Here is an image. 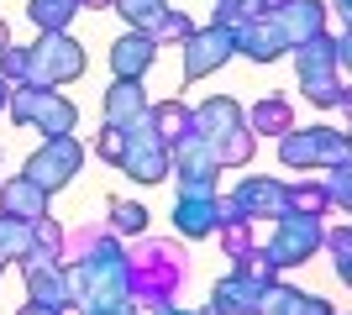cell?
Listing matches in <instances>:
<instances>
[{
    "label": "cell",
    "instance_id": "23",
    "mask_svg": "<svg viewBox=\"0 0 352 315\" xmlns=\"http://www.w3.org/2000/svg\"><path fill=\"white\" fill-rule=\"evenodd\" d=\"M74 11H79V0H32L27 16L37 21V32H69Z\"/></svg>",
    "mask_w": 352,
    "mask_h": 315
},
{
    "label": "cell",
    "instance_id": "12",
    "mask_svg": "<svg viewBox=\"0 0 352 315\" xmlns=\"http://www.w3.org/2000/svg\"><path fill=\"white\" fill-rule=\"evenodd\" d=\"M190 121H195V137H200V142H221V137L226 132H236V126H248V121H242V105L232 100V95H210L206 105H195L190 110Z\"/></svg>",
    "mask_w": 352,
    "mask_h": 315
},
{
    "label": "cell",
    "instance_id": "9",
    "mask_svg": "<svg viewBox=\"0 0 352 315\" xmlns=\"http://www.w3.org/2000/svg\"><path fill=\"white\" fill-rule=\"evenodd\" d=\"M226 200L236 205L242 221H279V215H284V184L279 179H263V174L242 179Z\"/></svg>",
    "mask_w": 352,
    "mask_h": 315
},
{
    "label": "cell",
    "instance_id": "27",
    "mask_svg": "<svg viewBox=\"0 0 352 315\" xmlns=\"http://www.w3.org/2000/svg\"><path fill=\"white\" fill-rule=\"evenodd\" d=\"M326 253H331V263H337V279H352V231L347 226H337V231H326Z\"/></svg>",
    "mask_w": 352,
    "mask_h": 315
},
{
    "label": "cell",
    "instance_id": "14",
    "mask_svg": "<svg viewBox=\"0 0 352 315\" xmlns=\"http://www.w3.org/2000/svg\"><path fill=\"white\" fill-rule=\"evenodd\" d=\"M258 315H331V305L305 294V289H294V284H263Z\"/></svg>",
    "mask_w": 352,
    "mask_h": 315
},
{
    "label": "cell",
    "instance_id": "10",
    "mask_svg": "<svg viewBox=\"0 0 352 315\" xmlns=\"http://www.w3.org/2000/svg\"><path fill=\"white\" fill-rule=\"evenodd\" d=\"M232 47L242 58H252V63H274V58L289 53V43H284L279 27H274V16H252V21L232 27Z\"/></svg>",
    "mask_w": 352,
    "mask_h": 315
},
{
    "label": "cell",
    "instance_id": "31",
    "mask_svg": "<svg viewBox=\"0 0 352 315\" xmlns=\"http://www.w3.org/2000/svg\"><path fill=\"white\" fill-rule=\"evenodd\" d=\"M21 315H58V310H47V305H37V300H27V305H21Z\"/></svg>",
    "mask_w": 352,
    "mask_h": 315
},
{
    "label": "cell",
    "instance_id": "32",
    "mask_svg": "<svg viewBox=\"0 0 352 315\" xmlns=\"http://www.w3.org/2000/svg\"><path fill=\"white\" fill-rule=\"evenodd\" d=\"M79 5H89V11H111L116 0H79Z\"/></svg>",
    "mask_w": 352,
    "mask_h": 315
},
{
    "label": "cell",
    "instance_id": "34",
    "mask_svg": "<svg viewBox=\"0 0 352 315\" xmlns=\"http://www.w3.org/2000/svg\"><path fill=\"white\" fill-rule=\"evenodd\" d=\"M6 95H11V84H6V79H0V105H6Z\"/></svg>",
    "mask_w": 352,
    "mask_h": 315
},
{
    "label": "cell",
    "instance_id": "21",
    "mask_svg": "<svg viewBox=\"0 0 352 315\" xmlns=\"http://www.w3.org/2000/svg\"><path fill=\"white\" fill-rule=\"evenodd\" d=\"M331 200H326L321 179H300V184H284V215H326Z\"/></svg>",
    "mask_w": 352,
    "mask_h": 315
},
{
    "label": "cell",
    "instance_id": "13",
    "mask_svg": "<svg viewBox=\"0 0 352 315\" xmlns=\"http://www.w3.org/2000/svg\"><path fill=\"white\" fill-rule=\"evenodd\" d=\"M158 58V43L147 37V32H121L116 43H111V74L116 79H142L147 74V63Z\"/></svg>",
    "mask_w": 352,
    "mask_h": 315
},
{
    "label": "cell",
    "instance_id": "2",
    "mask_svg": "<svg viewBox=\"0 0 352 315\" xmlns=\"http://www.w3.org/2000/svg\"><path fill=\"white\" fill-rule=\"evenodd\" d=\"M85 74V47L74 43L69 32H43L37 43L27 47V84H69V79Z\"/></svg>",
    "mask_w": 352,
    "mask_h": 315
},
{
    "label": "cell",
    "instance_id": "7",
    "mask_svg": "<svg viewBox=\"0 0 352 315\" xmlns=\"http://www.w3.org/2000/svg\"><path fill=\"white\" fill-rule=\"evenodd\" d=\"M321 215H279L274 221V237H268V263L274 268H294V263H305L316 247H321Z\"/></svg>",
    "mask_w": 352,
    "mask_h": 315
},
{
    "label": "cell",
    "instance_id": "4",
    "mask_svg": "<svg viewBox=\"0 0 352 315\" xmlns=\"http://www.w3.org/2000/svg\"><path fill=\"white\" fill-rule=\"evenodd\" d=\"M6 110L16 121H32L43 137H63L74 132V105L63 95L43 90V84H16V95H6Z\"/></svg>",
    "mask_w": 352,
    "mask_h": 315
},
{
    "label": "cell",
    "instance_id": "36",
    "mask_svg": "<svg viewBox=\"0 0 352 315\" xmlns=\"http://www.w3.org/2000/svg\"><path fill=\"white\" fill-rule=\"evenodd\" d=\"M331 315H337V310H331Z\"/></svg>",
    "mask_w": 352,
    "mask_h": 315
},
{
    "label": "cell",
    "instance_id": "8",
    "mask_svg": "<svg viewBox=\"0 0 352 315\" xmlns=\"http://www.w3.org/2000/svg\"><path fill=\"white\" fill-rule=\"evenodd\" d=\"M236 47H232V27H195L190 37H184V79H206L216 74L221 63L232 58Z\"/></svg>",
    "mask_w": 352,
    "mask_h": 315
},
{
    "label": "cell",
    "instance_id": "22",
    "mask_svg": "<svg viewBox=\"0 0 352 315\" xmlns=\"http://www.w3.org/2000/svg\"><path fill=\"white\" fill-rule=\"evenodd\" d=\"M27 253H32V226H27V221H11V215H0V273L11 268V263H21Z\"/></svg>",
    "mask_w": 352,
    "mask_h": 315
},
{
    "label": "cell",
    "instance_id": "25",
    "mask_svg": "<svg viewBox=\"0 0 352 315\" xmlns=\"http://www.w3.org/2000/svg\"><path fill=\"white\" fill-rule=\"evenodd\" d=\"M111 226L126 231V237H137V231H147V210L137 200H111Z\"/></svg>",
    "mask_w": 352,
    "mask_h": 315
},
{
    "label": "cell",
    "instance_id": "5",
    "mask_svg": "<svg viewBox=\"0 0 352 315\" xmlns=\"http://www.w3.org/2000/svg\"><path fill=\"white\" fill-rule=\"evenodd\" d=\"M116 163L126 168L137 184H158V179H168V142H163V137L147 126V116L126 126V142H121V158H116Z\"/></svg>",
    "mask_w": 352,
    "mask_h": 315
},
{
    "label": "cell",
    "instance_id": "17",
    "mask_svg": "<svg viewBox=\"0 0 352 315\" xmlns=\"http://www.w3.org/2000/svg\"><path fill=\"white\" fill-rule=\"evenodd\" d=\"M0 215H11V221H37V215H47V189H37L27 174H16L11 184H0Z\"/></svg>",
    "mask_w": 352,
    "mask_h": 315
},
{
    "label": "cell",
    "instance_id": "19",
    "mask_svg": "<svg viewBox=\"0 0 352 315\" xmlns=\"http://www.w3.org/2000/svg\"><path fill=\"white\" fill-rule=\"evenodd\" d=\"M242 121H248V132H252V137H284V132L294 126L289 100H284V95H268V100H258Z\"/></svg>",
    "mask_w": 352,
    "mask_h": 315
},
{
    "label": "cell",
    "instance_id": "11",
    "mask_svg": "<svg viewBox=\"0 0 352 315\" xmlns=\"http://www.w3.org/2000/svg\"><path fill=\"white\" fill-rule=\"evenodd\" d=\"M268 16H274V27H279V37L289 47L321 37V27H326V5L321 0H284L279 11H268Z\"/></svg>",
    "mask_w": 352,
    "mask_h": 315
},
{
    "label": "cell",
    "instance_id": "30",
    "mask_svg": "<svg viewBox=\"0 0 352 315\" xmlns=\"http://www.w3.org/2000/svg\"><path fill=\"white\" fill-rule=\"evenodd\" d=\"M121 142H126V126H111V121H105V126H100V137H95V152L116 163V158H121Z\"/></svg>",
    "mask_w": 352,
    "mask_h": 315
},
{
    "label": "cell",
    "instance_id": "29",
    "mask_svg": "<svg viewBox=\"0 0 352 315\" xmlns=\"http://www.w3.org/2000/svg\"><path fill=\"white\" fill-rule=\"evenodd\" d=\"M0 79H16V84H27V47H0Z\"/></svg>",
    "mask_w": 352,
    "mask_h": 315
},
{
    "label": "cell",
    "instance_id": "3",
    "mask_svg": "<svg viewBox=\"0 0 352 315\" xmlns=\"http://www.w3.org/2000/svg\"><path fill=\"white\" fill-rule=\"evenodd\" d=\"M279 158H284V168H331V163H347V137H342L337 126L284 132L279 137Z\"/></svg>",
    "mask_w": 352,
    "mask_h": 315
},
{
    "label": "cell",
    "instance_id": "15",
    "mask_svg": "<svg viewBox=\"0 0 352 315\" xmlns=\"http://www.w3.org/2000/svg\"><path fill=\"white\" fill-rule=\"evenodd\" d=\"M174 226L184 231V237H216V226H221V195H179Z\"/></svg>",
    "mask_w": 352,
    "mask_h": 315
},
{
    "label": "cell",
    "instance_id": "35",
    "mask_svg": "<svg viewBox=\"0 0 352 315\" xmlns=\"http://www.w3.org/2000/svg\"><path fill=\"white\" fill-rule=\"evenodd\" d=\"M337 11H352V0H337Z\"/></svg>",
    "mask_w": 352,
    "mask_h": 315
},
{
    "label": "cell",
    "instance_id": "18",
    "mask_svg": "<svg viewBox=\"0 0 352 315\" xmlns=\"http://www.w3.org/2000/svg\"><path fill=\"white\" fill-rule=\"evenodd\" d=\"M147 116V95H142V79H116L105 90V121L111 126H132V121Z\"/></svg>",
    "mask_w": 352,
    "mask_h": 315
},
{
    "label": "cell",
    "instance_id": "20",
    "mask_svg": "<svg viewBox=\"0 0 352 315\" xmlns=\"http://www.w3.org/2000/svg\"><path fill=\"white\" fill-rule=\"evenodd\" d=\"M147 126H153L163 142H179L184 132H195L190 105H184V100H158V105H147Z\"/></svg>",
    "mask_w": 352,
    "mask_h": 315
},
{
    "label": "cell",
    "instance_id": "28",
    "mask_svg": "<svg viewBox=\"0 0 352 315\" xmlns=\"http://www.w3.org/2000/svg\"><path fill=\"white\" fill-rule=\"evenodd\" d=\"M190 32H195V21H190L184 11H163V16H158V27L147 32V37H153V43H184Z\"/></svg>",
    "mask_w": 352,
    "mask_h": 315
},
{
    "label": "cell",
    "instance_id": "24",
    "mask_svg": "<svg viewBox=\"0 0 352 315\" xmlns=\"http://www.w3.org/2000/svg\"><path fill=\"white\" fill-rule=\"evenodd\" d=\"M116 11L126 16L137 32H153V27H158V16L168 11V0H116Z\"/></svg>",
    "mask_w": 352,
    "mask_h": 315
},
{
    "label": "cell",
    "instance_id": "6",
    "mask_svg": "<svg viewBox=\"0 0 352 315\" xmlns=\"http://www.w3.org/2000/svg\"><path fill=\"white\" fill-rule=\"evenodd\" d=\"M79 158H85V148L74 142V132H63V137H47L43 148L27 158V168H21V174H27L37 189H47V195H53V189H63V184L79 174Z\"/></svg>",
    "mask_w": 352,
    "mask_h": 315
},
{
    "label": "cell",
    "instance_id": "16",
    "mask_svg": "<svg viewBox=\"0 0 352 315\" xmlns=\"http://www.w3.org/2000/svg\"><path fill=\"white\" fill-rule=\"evenodd\" d=\"M258 294L263 284H252L248 273H232L210 289V315H258Z\"/></svg>",
    "mask_w": 352,
    "mask_h": 315
},
{
    "label": "cell",
    "instance_id": "26",
    "mask_svg": "<svg viewBox=\"0 0 352 315\" xmlns=\"http://www.w3.org/2000/svg\"><path fill=\"white\" fill-rule=\"evenodd\" d=\"M252 16H263V0H216V27H242Z\"/></svg>",
    "mask_w": 352,
    "mask_h": 315
},
{
    "label": "cell",
    "instance_id": "33",
    "mask_svg": "<svg viewBox=\"0 0 352 315\" xmlns=\"http://www.w3.org/2000/svg\"><path fill=\"white\" fill-rule=\"evenodd\" d=\"M6 43H11V32H6V21H0V47H6Z\"/></svg>",
    "mask_w": 352,
    "mask_h": 315
},
{
    "label": "cell",
    "instance_id": "1",
    "mask_svg": "<svg viewBox=\"0 0 352 315\" xmlns=\"http://www.w3.org/2000/svg\"><path fill=\"white\" fill-rule=\"evenodd\" d=\"M294 63H300V95H305L310 105H342L347 110L352 95L347 84H342V69H337V37H310V43L294 47Z\"/></svg>",
    "mask_w": 352,
    "mask_h": 315
}]
</instances>
